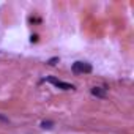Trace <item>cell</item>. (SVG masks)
I'll return each mask as SVG.
<instances>
[{"label": "cell", "instance_id": "3957f363", "mask_svg": "<svg viewBox=\"0 0 134 134\" xmlns=\"http://www.w3.org/2000/svg\"><path fill=\"white\" fill-rule=\"evenodd\" d=\"M90 92H92V95L96 96V98H106V96H107V92H106L104 88H101V87H93Z\"/></svg>", "mask_w": 134, "mask_h": 134}, {"label": "cell", "instance_id": "5b68a950", "mask_svg": "<svg viewBox=\"0 0 134 134\" xmlns=\"http://www.w3.org/2000/svg\"><path fill=\"white\" fill-rule=\"evenodd\" d=\"M57 62H58V58H57V57H54V58H51V60H49L47 63H49V65H55Z\"/></svg>", "mask_w": 134, "mask_h": 134}, {"label": "cell", "instance_id": "7a4b0ae2", "mask_svg": "<svg viewBox=\"0 0 134 134\" xmlns=\"http://www.w3.org/2000/svg\"><path fill=\"white\" fill-rule=\"evenodd\" d=\"M46 81L51 82V84H54V85L58 87V88H63V90H73V88H74V85H71V84H68V82H63V81H58V79H55V77H47Z\"/></svg>", "mask_w": 134, "mask_h": 134}, {"label": "cell", "instance_id": "6da1fadb", "mask_svg": "<svg viewBox=\"0 0 134 134\" xmlns=\"http://www.w3.org/2000/svg\"><path fill=\"white\" fill-rule=\"evenodd\" d=\"M73 71L76 74H88L92 73V65L87 62H74L73 63Z\"/></svg>", "mask_w": 134, "mask_h": 134}, {"label": "cell", "instance_id": "8992f818", "mask_svg": "<svg viewBox=\"0 0 134 134\" xmlns=\"http://www.w3.org/2000/svg\"><path fill=\"white\" fill-rule=\"evenodd\" d=\"M0 120H2V121H5V123H8V121H10V120H8L7 117H3L2 114H0Z\"/></svg>", "mask_w": 134, "mask_h": 134}, {"label": "cell", "instance_id": "277c9868", "mask_svg": "<svg viewBox=\"0 0 134 134\" xmlns=\"http://www.w3.org/2000/svg\"><path fill=\"white\" fill-rule=\"evenodd\" d=\"M52 125H54L52 121H43V123H41V128H44V129H51Z\"/></svg>", "mask_w": 134, "mask_h": 134}]
</instances>
